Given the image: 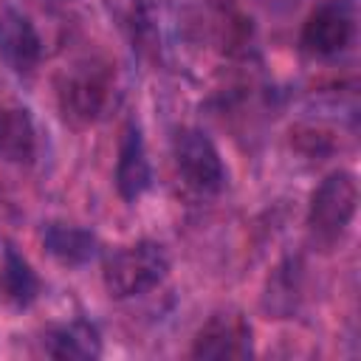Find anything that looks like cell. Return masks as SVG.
Returning a JSON list of instances; mask_svg holds the SVG:
<instances>
[{"mask_svg": "<svg viewBox=\"0 0 361 361\" xmlns=\"http://www.w3.org/2000/svg\"><path fill=\"white\" fill-rule=\"evenodd\" d=\"M110 73L102 68H73L62 76L56 99H59V110L65 116V121L71 124H93L104 116L107 104H110Z\"/></svg>", "mask_w": 361, "mask_h": 361, "instance_id": "5", "label": "cell"}, {"mask_svg": "<svg viewBox=\"0 0 361 361\" xmlns=\"http://www.w3.org/2000/svg\"><path fill=\"white\" fill-rule=\"evenodd\" d=\"M39 288L42 285H39V276L31 268V262L11 243H3V248H0V299L14 310H25L37 302Z\"/></svg>", "mask_w": 361, "mask_h": 361, "instance_id": "10", "label": "cell"}, {"mask_svg": "<svg viewBox=\"0 0 361 361\" xmlns=\"http://www.w3.org/2000/svg\"><path fill=\"white\" fill-rule=\"evenodd\" d=\"M37 152L34 118L20 104H0V158L11 164H28Z\"/></svg>", "mask_w": 361, "mask_h": 361, "instance_id": "12", "label": "cell"}, {"mask_svg": "<svg viewBox=\"0 0 361 361\" xmlns=\"http://www.w3.org/2000/svg\"><path fill=\"white\" fill-rule=\"evenodd\" d=\"M0 59L14 73H31L42 59V39L34 23L14 6L0 11Z\"/></svg>", "mask_w": 361, "mask_h": 361, "instance_id": "8", "label": "cell"}, {"mask_svg": "<svg viewBox=\"0 0 361 361\" xmlns=\"http://www.w3.org/2000/svg\"><path fill=\"white\" fill-rule=\"evenodd\" d=\"M113 183L124 203H135L152 186V166H149L147 147H144V130L135 118H127L121 127Z\"/></svg>", "mask_w": 361, "mask_h": 361, "instance_id": "7", "label": "cell"}, {"mask_svg": "<svg viewBox=\"0 0 361 361\" xmlns=\"http://www.w3.org/2000/svg\"><path fill=\"white\" fill-rule=\"evenodd\" d=\"M48 3H73V0H48Z\"/></svg>", "mask_w": 361, "mask_h": 361, "instance_id": "13", "label": "cell"}, {"mask_svg": "<svg viewBox=\"0 0 361 361\" xmlns=\"http://www.w3.org/2000/svg\"><path fill=\"white\" fill-rule=\"evenodd\" d=\"M254 353V330L251 322L240 310H217L212 313L192 338V358H248Z\"/></svg>", "mask_w": 361, "mask_h": 361, "instance_id": "6", "label": "cell"}, {"mask_svg": "<svg viewBox=\"0 0 361 361\" xmlns=\"http://www.w3.org/2000/svg\"><path fill=\"white\" fill-rule=\"evenodd\" d=\"M358 209V180L350 169H333L319 180V186L310 192L307 203V226L310 234L333 245L341 240V234L350 228Z\"/></svg>", "mask_w": 361, "mask_h": 361, "instance_id": "3", "label": "cell"}, {"mask_svg": "<svg viewBox=\"0 0 361 361\" xmlns=\"http://www.w3.org/2000/svg\"><path fill=\"white\" fill-rule=\"evenodd\" d=\"M172 161L183 186L195 195L212 197L226 189L228 169L217 144L200 127H178L172 135Z\"/></svg>", "mask_w": 361, "mask_h": 361, "instance_id": "2", "label": "cell"}, {"mask_svg": "<svg viewBox=\"0 0 361 361\" xmlns=\"http://www.w3.org/2000/svg\"><path fill=\"white\" fill-rule=\"evenodd\" d=\"M42 248L59 265L82 268L99 254V240L90 228L71 226V223H48L42 228Z\"/></svg>", "mask_w": 361, "mask_h": 361, "instance_id": "11", "label": "cell"}, {"mask_svg": "<svg viewBox=\"0 0 361 361\" xmlns=\"http://www.w3.org/2000/svg\"><path fill=\"white\" fill-rule=\"evenodd\" d=\"M355 37V3L324 0L302 23L299 45L313 56H338L353 45Z\"/></svg>", "mask_w": 361, "mask_h": 361, "instance_id": "4", "label": "cell"}, {"mask_svg": "<svg viewBox=\"0 0 361 361\" xmlns=\"http://www.w3.org/2000/svg\"><path fill=\"white\" fill-rule=\"evenodd\" d=\"M169 276V254L155 240L116 245L102 257V282L110 299H135Z\"/></svg>", "mask_w": 361, "mask_h": 361, "instance_id": "1", "label": "cell"}, {"mask_svg": "<svg viewBox=\"0 0 361 361\" xmlns=\"http://www.w3.org/2000/svg\"><path fill=\"white\" fill-rule=\"evenodd\" d=\"M42 350L59 361H93L102 355V333L87 319L54 324L42 333Z\"/></svg>", "mask_w": 361, "mask_h": 361, "instance_id": "9", "label": "cell"}]
</instances>
